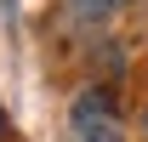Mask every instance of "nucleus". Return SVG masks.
I'll use <instances>...</instances> for the list:
<instances>
[{
	"label": "nucleus",
	"instance_id": "obj_2",
	"mask_svg": "<svg viewBox=\"0 0 148 142\" xmlns=\"http://www.w3.org/2000/svg\"><path fill=\"white\" fill-rule=\"evenodd\" d=\"M63 6H69V17L80 23V29H97V23L114 17V0H63Z\"/></svg>",
	"mask_w": 148,
	"mask_h": 142
},
{
	"label": "nucleus",
	"instance_id": "obj_4",
	"mask_svg": "<svg viewBox=\"0 0 148 142\" xmlns=\"http://www.w3.org/2000/svg\"><path fill=\"white\" fill-rule=\"evenodd\" d=\"M0 125H6V119H0Z\"/></svg>",
	"mask_w": 148,
	"mask_h": 142
},
{
	"label": "nucleus",
	"instance_id": "obj_1",
	"mask_svg": "<svg viewBox=\"0 0 148 142\" xmlns=\"http://www.w3.org/2000/svg\"><path fill=\"white\" fill-rule=\"evenodd\" d=\"M69 119H74V137H80V142H125L120 114H114V97H108L103 85L80 91L74 108H69Z\"/></svg>",
	"mask_w": 148,
	"mask_h": 142
},
{
	"label": "nucleus",
	"instance_id": "obj_3",
	"mask_svg": "<svg viewBox=\"0 0 148 142\" xmlns=\"http://www.w3.org/2000/svg\"><path fill=\"white\" fill-rule=\"evenodd\" d=\"M120 6H125V0H114V12H120Z\"/></svg>",
	"mask_w": 148,
	"mask_h": 142
}]
</instances>
